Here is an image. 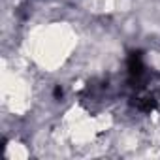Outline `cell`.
<instances>
[{
  "label": "cell",
  "instance_id": "obj_1",
  "mask_svg": "<svg viewBox=\"0 0 160 160\" xmlns=\"http://www.w3.org/2000/svg\"><path fill=\"white\" fill-rule=\"evenodd\" d=\"M28 154H30V151L23 143L12 141L10 145H6V158H10V160H21V158H27Z\"/></svg>",
  "mask_w": 160,
  "mask_h": 160
}]
</instances>
